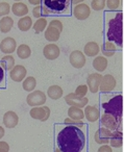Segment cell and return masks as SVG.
Listing matches in <instances>:
<instances>
[{
	"label": "cell",
	"mask_w": 124,
	"mask_h": 152,
	"mask_svg": "<svg viewBox=\"0 0 124 152\" xmlns=\"http://www.w3.org/2000/svg\"><path fill=\"white\" fill-rule=\"evenodd\" d=\"M16 50H17L18 56H19L21 59L28 58V57L30 56V54H32V49H30V47L28 46V45H26V44L20 45L19 47H17V49H16Z\"/></svg>",
	"instance_id": "cell-30"
},
{
	"label": "cell",
	"mask_w": 124,
	"mask_h": 152,
	"mask_svg": "<svg viewBox=\"0 0 124 152\" xmlns=\"http://www.w3.org/2000/svg\"><path fill=\"white\" fill-rule=\"evenodd\" d=\"M59 53H61L59 47L57 45H55L54 43H50V44L46 45L44 47V49H43V54L49 61L56 59L59 56Z\"/></svg>",
	"instance_id": "cell-16"
},
{
	"label": "cell",
	"mask_w": 124,
	"mask_h": 152,
	"mask_svg": "<svg viewBox=\"0 0 124 152\" xmlns=\"http://www.w3.org/2000/svg\"><path fill=\"white\" fill-rule=\"evenodd\" d=\"M105 5L109 10H117L120 5V0H105Z\"/></svg>",
	"instance_id": "cell-37"
},
{
	"label": "cell",
	"mask_w": 124,
	"mask_h": 152,
	"mask_svg": "<svg viewBox=\"0 0 124 152\" xmlns=\"http://www.w3.org/2000/svg\"><path fill=\"white\" fill-rule=\"evenodd\" d=\"M41 1H42V0H28V2L30 3V4H32V5H39L41 3Z\"/></svg>",
	"instance_id": "cell-41"
},
{
	"label": "cell",
	"mask_w": 124,
	"mask_h": 152,
	"mask_svg": "<svg viewBox=\"0 0 124 152\" xmlns=\"http://www.w3.org/2000/svg\"><path fill=\"white\" fill-rule=\"evenodd\" d=\"M68 116H69L70 119L76 121H81L84 118V110L79 107H75V106H71L68 110Z\"/></svg>",
	"instance_id": "cell-25"
},
{
	"label": "cell",
	"mask_w": 124,
	"mask_h": 152,
	"mask_svg": "<svg viewBox=\"0 0 124 152\" xmlns=\"http://www.w3.org/2000/svg\"><path fill=\"white\" fill-rule=\"evenodd\" d=\"M12 11H13V14L15 16L22 18L28 14V7H27V5L22 2H16L15 4H13Z\"/></svg>",
	"instance_id": "cell-22"
},
{
	"label": "cell",
	"mask_w": 124,
	"mask_h": 152,
	"mask_svg": "<svg viewBox=\"0 0 124 152\" xmlns=\"http://www.w3.org/2000/svg\"><path fill=\"white\" fill-rule=\"evenodd\" d=\"M84 1V0H71V2L73 3V4H75V5L79 4V3H82Z\"/></svg>",
	"instance_id": "cell-44"
},
{
	"label": "cell",
	"mask_w": 124,
	"mask_h": 152,
	"mask_svg": "<svg viewBox=\"0 0 124 152\" xmlns=\"http://www.w3.org/2000/svg\"><path fill=\"white\" fill-rule=\"evenodd\" d=\"M100 51V48H99V45L97 44L96 42H88L86 45H84V54L87 55L88 57H94L96 56L97 54Z\"/></svg>",
	"instance_id": "cell-20"
},
{
	"label": "cell",
	"mask_w": 124,
	"mask_h": 152,
	"mask_svg": "<svg viewBox=\"0 0 124 152\" xmlns=\"http://www.w3.org/2000/svg\"><path fill=\"white\" fill-rule=\"evenodd\" d=\"M46 25H47L46 19L45 18H39L36 21V23L32 24V27H34L36 34H40V32L44 31L46 29Z\"/></svg>",
	"instance_id": "cell-33"
},
{
	"label": "cell",
	"mask_w": 124,
	"mask_h": 152,
	"mask_svg": "<svg viewBox=\"0 0 124 152\" xmlns=\"http://www.w3.org/2000/svg\"><path fill=\"white\" fill-rule=\"evenodd\" d=\"M69 0H44L45 7L50 13H61L68 7Z\"/></svg>",
	"instance_id": "cell-7"
},
{
	"label": "cell",
	"mask_w": 124,
	"mask_h": 152,
	"mask_svg": "<svg viewBox=\"0 0 124 152\" xmlns=\"http://www.w3.org/2000/svg\"><path fill=\"white\" fill-rule=\"evenodd\" d=\"M112 137V131L109 129L104 128V127H101L95 133V141L97 144H100V145H106L109 143V139Z\"/></svg>",
	"instance_id": "cell-17"
},
{
	"label": "cell",
	"mask_w": 124,
	"mask_h": 152,
	"mask_svg": "<svg viewBox=\"0 0 124 152\" xmlns=\"http://www.w3.org/2000/svg\"><path fill=\"white\" fill-rule=\"evenodd\" d=\"M19 122V117L13 110H9L3 116V124L7 128H14Z\"/></svg>",
	"instance_id": "cell-18"
},
{
	"label": "cell",
	"mask_w": 124,
	"mask_h": 152,
	"mask_svg": "<svg viewBox=\"0 0 124 152\" xmlns=\"http://www.w3.org/2000/svg\"><path fill=\"white\" fill-rule=\"evenodd\" d=\"M11 12V5L7 2H0V17H5Z\"/></svg>",
	"instance_id": "cell-35"
},
{
	"label": "cell",
	"mask_w": 124,
	"mask_h": 152,
	"mask_svg": "<svg viewBox=\"0 0 124 152\" xmlns=\"http://www.w3.org/2000/svg\"><path fill=\"white\" fill-rule=\"evenodd\" d=\"M70 64L76 69H81L86 65V56L79 50H74L70 54Z\"/></svg>",
	"instance_id": "cell-13"
},
{
	"label": "cell",
	"mask_w": 124,
	"mask_h": 152,
	"mask_svg": "<svg viewBox=\"0 0 124 152\" xmlns=\"http://www.w3.org/2000/svg\"><path fill=\"white\" fill-rule=\"evenodd\" d=\"M91 14V9L88 4L84 3H79L75 5L73 9V16L77 20H86L89 18Z\"/></svg>",
	"instance_id": "cell-14"
},
{
	"label": "cell",
	"mask_w": 124,
	"mask_h": 152,
	"mask_svg": "<svg viewBox=\"0 0 124 152\" xmlns=\"http://www.w3.org/2000/svg\"><path fill=\"white\" fill-rule=\"evenodd\" d=\"M65 101L70 106H75V107L81 108V107H86L88 105L89 99L87 97L84 98L77 97L74 93H70L65 96Z\"/></svg>",
	"instance_id": "cell-10"
},
{
	"label": "cell",
	"mask_w": 124,
	"mask_h": 152,
	"mask_svg": "<svg viewBox=\"0 0 124 152\" xmlns=\"http://www.w3.org/2000/svg\"><path fill=\"white\" fill-rule=\"evenodd\" d=\"M87 93H88V87H87V85H81V86H78V87L76 88L75 93L74 94H75L77 97L84 98V97H86Z\"/></svg>",
	"instance_id": "cell-36"
},
{
	"label": "cell",
	"mask_w": 124,
	"mask_h": 152,
	"mask_svg": "<svg viewBox=\"0 0 124 152\" xmlns=\"http://www.w3.org/2000/svg\"><path fill=\"white\" fill-rule=\"evenodd\" d=\"M36 86H37V80L32 76H28V77H26L23 80V89L26 92H28V93L34 91L36 89Z\"/></svg>",
	"instance_id": "cell-32"
},
{
	"label": "cell",
	"mask_w": 124,
	"mask_h": 152,
	"mask_svg": "<svg viewBox=\"0 0 124 152\" xmlns=\"http://www.w3.org/2000/svg\"><path fill=\"white\" fill-rule=\"evenodd\" d=\"M50 14V12L45 7V5H37L36 7H34L32 10V16L36 17L37 19L39 18H45L46 16H48Z\"/></svg>",
	"instance_id": "cell-31"
},
{
	"label": "cell",
	"mask_w": 124,
	"mask_h": 152,
	"mask_svg": "<svg viewBox=\"0 0 124 152\" xmlns=\"http://www.w3.org/2000/svg\"><path fill=\"white\" fill-rule=\"evenodd\" d=\"M62 31H63V23L59 20H52L46 28L45 39L51 43H55L59 41Z\"/></svg>",
	"instance_id": "cell-4"
},
{
	"label": "cell",
	"mask_w": 124,
	"mask_h": 152,
	"mask_svg": "<svg viewBox=\"0 0 124 152\" xmlns=\"http://www.w3.org/2000/svg\"><path fill=\"white\" fill-rule=\"evenodd\" d=\"M10 151V145L7 142L0 141V152H9Z\"/></svg>",
	"instance_id": "cell-39"
},
{
	"label": "cell",
	"mask_w": 124,
	"mask_h": 152,
	"mask_svg": "<svg viewBox=\"0 0 124 152\" xmlns=\"http://www.w3.org/2000/svg\"><path fill=\"white\" fill-rule=\"evenodd\" d=\"M107 40L119 46L123 45V14L118 13L115 18L109 20L107 26Z\"/></svg>",
	"instance_id": "cell-2"
},
{
	"label": "cell",
	"mask_w": 124,
	"mask_h": 152,
	"mask_svg": "<svg viewBox=\"0 0 124 152\" xmlns=\"http://www.w3.org/2000/svg\"><path fill=\"white\" fill-rule=\"evenodd\" d=\"M3 78H4V70L2 69L1 66H0V83L3 80Z\"/></svg>",
	"instance_id": "cell-42"
},
{
	"label": "cell",
	"mask_w": 124,
	"mask_h": 152,
	"mask_svg": "<svg viewBox=\"0 0 124 152\" xmlns=\"http://www.w3.org/2000/svg\"><path fill=\"white\" fill-rule=\"evenodd\" d=\"M15 1H16V2H21L22 0H15Z\"/></svg>",
	"instance_id": "cell-46"
},
{
	"label": "cell",
	"mask_w": 124,
	"mask_h": 152,
	"mask_svg": "<svg viewBox=\"0 0 124 152\" xmlns=\"http://www.w3.org/2000/svg\"><path fill=\"white\" fill-rule=\"evenodd\" d=\"M107 59L105 56H97L93 61V67L96 71L103 72L107 68Z\"/></svg>",
	"instance_id": "cell-27"
},
{
	"label": "cell",
	"mask_w": 124,
	"mask_h": 152,
	"mask_svg": "<svg viewBox=\"0 0 124 152\" xmlns=\"http://www.w3.org/2000/svg\"><path fill=\"white\" fill-rule=\"evenodd\" d=\"M54 152H62V151H61V150L59 149V148H56V149L54 150Z\"/></svg>",
	"instance_id": "cell-45"
},
{
	"label": "cell",
	"mask_w": 124,
	"mask_h": 152,
	"mask_svg": "<svg viewBox=\"0 0 124 152\" xmlns=\"http://www.w3.org/2000/svg\"><path fill=\"white\" fill-rule=\"evenodd\" d=\"M122 119H118L116 117L112 116L109 114H104L103 116H101L100 118V123L104 128L111 130L112 132L115 130H118L120 126V123H121Z\"/></svg>",
	"instance_id": "cell-6"
},
{
	"label": "cell",
	"mask_w": 124,
	"mask_h": 152,
	"mask_svg": "<svg viewBox=\"0 0 124 152\" xmlns=\"http://www.w3.org/2000/svg\"><path fill=\"white\" fill-rule=\"evenodd\" d=\"M103 53V56L105 57H109V56H113L115 54V52L117 51V48H116V45L112 42H105L104 44L102 45V49H101Z\"/></svg>",
	"instance_id": "cell-28"
},
{
	"label": "cell",
	"mask_w": 124,
	"mask_h": 152,
	"mask_svg": "<svg viewBox=\"0 0 124 152\" xmlns=\"http://www.w3.org/2000/svg\"><path fill=\"white\" fill-rule=\"evenodd\" d=\"M32 20L29 16H24L22 17L21 19L18 21V28H19L21 31L25 32V31H28L30 28L32 27Z\"/></svg>",
	"instance_id": "cell-26"
},
{
	"label": "cell",
	"mask_w": 124,
	"mask_h": 152,
	"mask_svg": "<svg viewBox=\"0 0 124 152\" xmlns=\"http://www.w3.org/2000/svg\"><path fill=\"white\" fill-rule=\"evenodd\" d=\"M29 115L32 119L42 121L45 122L49 119L50 117V108L48 106H37V107H32L29 112Z\"/></svg>",
	"instance_id": "cell-8"
},
{
	"label": "cell",
	"mask_w": 124,
	"mask_h": 152,
	"mask_svg": "<svg viewBox=\"0 0 124 152\" xmlns=\"http://www.w3.org/2000/svg\"><path fill=\"white\" fill-rule=\"evenodd\" d=\"M13 25L14 21L11 17H9V16L2 17L1 20H0V31L3 32V34L10 32L12 28H13Z\"/></svg>",
	"instance_id": "cell-23"
},
{
	"label": "cell",
	"mask_w": 124,
	"mask_h": 152,
	"mask_svg": "<svg viewBox=\"0 0 124 152\" xmlns=\"http://www.w3.org/2000/svg\"><path fill=\"white\" fill-rule=\"evenodd\" d=\"M5 134V131H4V128H3L2 126H0V140L2 139L3 137H4Z\"/></svg>",
	"instance_id": "cell-43"
},
{
	"label": "cell",
	"mask_w": 124,
	"mask_h": 152,
	"mask_svg": "<svg viewBox=\"0 0 124 152\" xmlns=\"http://www.w3.org/2000/svg\"><path fill=\"white\" fill-rule=\"evenodd\" d=\"M116 85H117V81H116L115 77L112 74H105L101 78L99 91L103 92V93H109V92H112L115 89Z\"/></svg>",
	"instance_id": "cell-9"
},
{
	"label": "cell",
	"mask_w": 124,
	"mask_h": 152,
	"mask_svg": "<svg viewBox=\"0 0 124 152\" xmlns=\"http://www.w3.org/2000/svg\"><path fill=\"white\" fill-rule=\"evenodd\" d=\"M63 89H62L59 86H51V87L48 88L47 90V95L50 99L53 100H57L59 98L63 97Z\"/></svg>",
	"instance_id": "cell-24"
},
{
	"label": "cell",
	"mask_w": 124,
	"mask_h": 152,
	"mask_svg": "<svg viewBox=\"0 0 124 152\" xmlns=\"http://www.w3.org/2000/svg\"><path fill=\"white\" fill-rule=\"evenodd\" d=\"M105 7V0H92L91 2V7L94 11H102Z\"/></svg>",
	"instance_id": "cell-34"
},
{
	"label": "cell",
	"mask_w": 124,
	"mask_h": 152,
	"mask_svg": "<svg viewBox=\"0 0 124 152\" xmlns=\"http://www.w3.org/2000/svg\"><path fill=\"white\" fill-rule=\"evenodd\" d=\"M16 49H17V42L11 37L3 39L0 43V50L4 54H12L14 51H16Z\"/></svg>",
	"instance_id": "cell-15"
},
{
	"label": "cell",
	"mask_w": 124,
	"mask_h": 152,
	"mask_svg": "<svg viewBox=\"0 0 124 152\" xmlns=\"http://www.w3.org/2000/svg\"><path fill=\"white\" fill-rule=\"evenodd\" d=\"M84 118H86L89 122H95V121L98 120L99 117H100V112H99V110L96 106H93V105H87L86 107H84Z\"/></svg>",
	"instance_id": "cell-19"
},
{
	"label": "cell",
	"mask_w": 124,
	"mask_h": 152,
	"mask_svg": "<svg viewBox=\"0 0 124 152\" xmlns=\"http://www.w3.org/2000/svg\"><path fill=\"white\" fill-rule=\"evenodd\" d=\"M26 74H27V71L25 67L22 65H17L10 71V77L13 81L21 83L26 78Z\"/></svg>",
	"instance_id": "cell-11"
},
{
	"label": "cell",
	"mask_w": 124,
	"mask_h": 152,
	"mask_svg": "<svg viewBox=\"0 0 124 152\" xmlns=\"http://www.w3.org/2000/svg\"><path fill=\"white\" fill-rule=\"evenodd\" d=\"M65 124H67L68 126H76V127H78V128H80V127H82L84 125V123H82V121L72 120V119H70V118L65 119Z\"/></svg>",
	"instance_id": "cell-38"
},
{
	"label": "cell",
	"mask_w": 124,
	"mask_h": 152,
	"mask_svg": "<svg viewBox=\"0 0 124 152\" xmlns=\"http://www.w3.org/2000/svg\"><path fill=\"white\" fill-rule=\"evenodd\" d=\"M102 107L105 114L112 115L118 119H122V116H123V96H115L109 101L103 103Z\"/></svg>",
	"instance_id": "cell-3"
},
{
	"label": "cell",
	"mask_w": 124,
	"mask_h": 152,
	"mask_svg": "<svg viewBox=\"0 0 124 152\" xmlns=\"http://www.w3.org/2000/svg\"><path fill=\"white\" fill-rule=\"evenodd\" d=\"M98 152H113V150H112L111 146H109V145H102L98 149Z\"/></svg>",
	"instance_id": "cell-40"
},
{
	"label": "cell",
	"mask_w": 124,
	"mask_h": 152,
	"mask_svg": "<svg viewBox=\"0 0 124 152\" xmlns=\"http://www.w3.org/2000/svg\"><path fill=\"white\" fill-rule=\"evenodd\" d=\"M109 144H111V147L114 148L122 147L123 146V132L119 130H115L114 132H112Z\"/></svg>",
	"instance_id": "cell-21"
},
{
	"label": "cell",
	"mask_w": 124,
	"mask_h": 152,
	"mask_svg": "<svg viewBox=\"0 0 124 152\" xmlns=\"http://www.w3.org/2000/svg\"><path fill=\"white\" fill-rule=\"evenodd\" d=\"M101 78H102V75L98 73H93L90 74L88 76V79H87V87H88L89 91L91 93H97L99 91V86L101 83Z\"/></svg>",
	"instance_id": "cell-12"
},
{
	"label": "cell",
	"mask_w": 124,
	"mask_h": 152,
	"mask_svg": "<svg viewBox=\"0 0 124 152\" xmlns=\"http://www.w3.org/2000/svg\"><path fill=\"white\" fill-rule=\"evenodd\" d=\"M26 102L32 107L42 106L46 102V94L42 91H32L26 97Z\"/></svg>",
	"instance_id": "cell-5"
},
{
	"label": "cell",
	"mask_w": 124,
	"mask_h": 152,
	"mask_svg": "<svg viewBox=\"0 0 124 152\" xmlns=\"http://www.w3.org/2000/svg\"><path fill=\"white\" fill-rule=\"evenodd\" d=\"M1 66H2V69L4 68V70L7 71H11L14 67H15V58H14L13 55L7 54L1 58Z\"/></svg>",
	"instance_id": "cell-29"
},
{
	"label": "cell",
	"mask_w": 124,
	"mask_h": 152,
	"mask_svg": "<svg viewBox=\"0 0 124 152\" xmlns=\"http://www.w3.org/2000/svg\"><path fill=\"white\" fill-rule=\"evenodd\" d=\"M56 143L62 152H81L86 145V137L78 127L66 126L57 134Z\"/></svg>",
	"instance_id": "cell-1"
}]
</instances>
